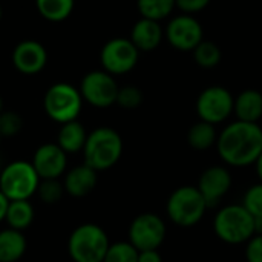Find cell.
<instances>
[{
    "label": "cell",
    "mask_w": 262,
    "mask_h": 262,
    "mask_svg": "<svg viewBox=\"0 0 262 262\" xmlns=\"http://www.w3.org/2000/svg\"><path fill=\"white\" fill-rule=\"evenodd\" d=\"M109 246L106 232L92 223L75 227L68 239V252L74 262H103Z\"/></svg>",
    "instance_id": "5"
},
{
    "label": "cell",
    "mask_w": 262,
    "mask_h": 262,
    "mask_svg": "<svg viewBox=\"0 0 262 262\" xmlns=\"http://www.w3.org/2000/svg\"><path fill=\"white\" fill-rule=\"evenodd\" d=\"M23 129V118L15 111H3L0 114V135L2 138H11L20 134Z\"/></svg>",
    "instance_id": "28"
},
{
    "label": "cell",
    "mask_w": 262,
    "mask_h": 262,
    "mask_svg": "<svg viewBox=\"0 0 262 262\" xmlns=\"http://www.w3.org/2000/svg\"><path fill=\"white\" fill-rule=\"evenodd\" d=\"M213 230L226 244H244L255 236V218L243 204H230L216 213L213 220Z\"/></svg>",
    "instance_id": "3"
},
{
    "label": "cell",
    "mask_w": 262,
    "mask_h": 262,
    "mask_svg": "<svg viewBox=\"0 0 262 262\" xmlns=\"http://www.w3.org/2000/svg\"><path fill=\"white\" fill-rule=\"evenodd\" d=\"M233 112L239 121L258 123L262 117V94L255 89H247L235 100Z\"/></svg>",
    "instance_id": "19"
},
{
    "label": "cell",
    "mask_w": 262,
    "mask_h": 262,
    "mask_svg": "<svg viewBox=\"0 0 262 262\" xmlns=\"http://www.w3.org/2000/svg\"><path fill=\"white\" fill-rule=\"evenodd\" d=\"M169 43L180 51H192L203 41V28L190 15L175 17L166 29Z\"/></svg>",
    "instance_id": "15"
},
{
    "label": "cell",
    "mask_w": 262,
    "mask_h": 262,
    "mask_svg": "<svg viewBox=\"0 0 262 262\" xmlns=\"http://www.w3.org/2000/svg\"><path fill=\"white\" fill-rule=\"evenodd\" d=\"M216 150L226 164L249 167L262 154V129L258 123L238 120L218 135Z\"/></svg>",
    "instance_id": "1"
},
{
    "label": "cell",
    "mask_w": 262,
    "mask_h": 262,
    "mask_svg": "<svg viewBox=\"0 0 262 262\" xmlns=\"http://www.w3.org/2000/svg\"><path fill=\"white\" fill-rule=\"evenodd\" d=\"M218 141V134L213 124L206 121L195 123L187 132V143L195 150H209Z\"/></svg>",
    "instance_id": "22"
},
{
    "label": "cell",
    "mask_w": 262,
    "mask_h": 262,
    "mask_svg": "<svg viewBox=\"0 0 262 262\" xmlns=\"http://www.w3.org/2000/svg\"><path fill=\"white\" fill-rule=\"evenodd\" d=\"M75 0H35L37 11L48 21H63L74 11Z\"/></svg>",
    "instance_id": "23"
},
{
    "label": "cell",
    "mask_w": 262,
    "mask_h": 262,
    "mask_svg": "<svg viewBox=\"0 0 262 262\" xmlns=\"http://www.w3.org/2000/svg\"><path fill=\"white\" fill-rule=\"evenodd\" d=\"M163 38V29L158 21L150 18L138 20L130 34V41L137 46L138 51H154Z\"/></svg>",
    "instance_id": "17"
},
{
    "label": "cell",
    "mask_w": 262,
    "mask_h": 262,
    "mask_svg": "<svg viewBox=\"0 0 262 262\" xmlns=\"http://www.w3.org/2000/svg\"><path fill=\"white\" fill-rule=\"evenodd\" d=\"M235 107L232 94L221 86H212L204 89L196 100V112L201 121L218 124L230 117Z\"/></svg>",
    "instance_id": "10"
},
{
    "label": "cell",
    "mask_w": 262,
    "mask_h": 262,
    "mask_svg": "<svg viewBox=\"0 0 262 262\" xmlns=\"http://www.w3.org/2000/svg\"><path fill=\"white\" fill-rule=\"evenodd\" d=\"M0 143H2V135H0Z\"/></svg>",
    "instance_id": "39"
},
{
    "label": "cell",
    "mask_w": 262,
    "mask_h": 262,
    "mask_svg": "<svg viewBox=\"0 0 262 262\" xmlns=\"http://www.w3.org/2000/svg\"><path fill=\"white\" fill-rule=\"evenodd\" d=\"M34 216H35V212H34V207L29 203V200L9 201L5 221L8 223V226L11 229L23 232L32 224Z\"/></svg>",
    "instance_id": "21"
},
{
    "label": "cell",
    "mask_w": 262,
    "mask_h": 262,
    "mask_svg": "<svg viewBox=\"0 0 262 262\" xmlns=\"http://www.w3.org/2000/svg\"><path fill=\"white\" fill-rule=\"evenodd\" d=\"M255 235H262V216L255 218Z\"/></svg>",
    "instance_id": "36"
},
{
    "label": "cell",
    "mask_w": 262,
    "mask_h": 262,
    "mask_svg": "<svg viewBox=\"0 0 262 262\" xmlns=\"http://www.w3.org/2000/svg\"><path fill=\"white\" fill-rule=\"evenodd\" d=\"M31 163L40 180H57L66 170L68 154L57 143H46L35 150Z\"/></svg>",
    "instance_id": "12"
},
{
    "label": "cell",
    "mask_w": 262,
    "mask_h": 262,
    "mask_svg": "<svg viewBox=\"0 0 262 262\" xmlns=\"http://www.w3.org/2000/svg\"><path fill=\"white\" fill-rule=\"evenodd\" d=\"M138 262H163L158 250H143L138 253Z\"/></svg>",
    "instance_id": "33"
},
{
    "label": "cell",
    "mask_w": 262,
    "mask_h": 262,
    "mask_svg": "<svg viewBox=\"0 0 262 262\" xmlns=\"http://www.w3.org/2000/svg\"><path fill=\"white\" fill-rule=\"evenodd\" d=\"M12 64L23 75H37L48 64L46 48L35 40H23L12 51Z\"/></svg>",
    "instance_id": "14"
},
{
    "label": "cell",
    "mask_w": 262,
    "mask_h": 262,
    "mask_svg": "<svg viewBox=\"0 0 262 262\" xmlns=\"http://www.w3.org/2000/svg\"><path fill=\"white\" fill-rule=\"evenodd\" d=\"M143 103V92L137 86H124L118 89L117 104L123 109H137Z\"/></svg>",
    "instance_id": "30"
},
{
    "label": "cell",
    "mask_w": 262,
    "mask_h": 262,
    "mask_svg": "<svg viewBox=\"0 0 262 262\" xmlns=\"http://www.w3.org/2000/svg\"><path fill=\"white\" fill-rule=\"evenodd\" d=\"M166 224L157 213L146 212L134 218L129 226V243L138 250H158L166 239Z\"/></svg>",
    "instance_id": "8"
},
{
    "label": "cell",
    "mask_w": 262,
    "mask_h": 262,
    "mask_svg": "<svg viewBox=\"0 0 262 262\" xmlns=\"http://www.w3.org/2000/svg\"><path fill=\"white\" fill-rule=\"evenodd\" d=\"M86 140H88V132L84 126L77 120L61 124L58 135H57V144L66 154L81 152L84 149Z\"/></svg>",
    "instance_id": "18"
},
{
    "label": "cell",
    "mask_w": 262,
    "mask_h": 262,
    "mask_svg": "<svg viewBox=\"0 0 262 262\" xmlns=\"http://www.w3.org/2000/svg\"><path fill=\"white\" fill-rule=\"evenodd\" d=\"M207 203L196 186H181L167 200L166 212L169 220L183 229L196 226L206 215Z\"/></svg>",
    "instance_id": "4"
},
{
    "label": "cell",
    "mask_w": 262,
    "mask_h": 262,
    "mask_svg": "<svg viewBox=\"0 0 262 262\" xmlns=\"http://www.w3.org/2000/svg\"><path fill=\"white\" fill-rule=\"evenodd\" d=\"M196 187L206 200L207 207L212 209L218 206L232 189V175L223 166H212L201 173Z\"/></svg>",
    "instance_id": "13"
},
{
    "label": "cell",
    "mask_w": 262,
    "mask_h": 262,
    "mask_svg": "<svg viewBox=\"0 0 262 262\" xmlns=\"http://www.w3.org/2000/svg\"><path fill=\"white\" fill-rule=\"evenodd\" d=\"M0 170H2V167H0Z\"/></svg>",
    "instance_id": "40"
},
{
    "label": "cell",
    "mask_w": 262,
    "mask_h": 262,
    "mask_svg": "<svg viewBox=\"0 0 262 262\" xmlns=\"http://www.w3.org/2000/svg\"><path fill=\"white\" fill-rule=\"evenodd\" d=\"M177 2V6L187 12V14H192V12H198L201 9H204L210 0H175Z\"/></svg>",
    "instance_id": "32"
},
{
    "label": "cell",
    "mask_w": 262,
    "mask_h": 262,
    "mask_svg": "<svg viewBox=\"0 0 262 262\" xmlns=\"http://www.w3.org/2000/svg\"><path fill=\"white\" fill-rule=\"evenodd\" d=\"M40 177L32 163L12 161L0 170V192L9 201L29 200L38 190Z\"/></svg>",
    "instance_id": "6"
},
{
    "label": "cell",
    "mask_w": 262,
    "mask_h": 262,
    "mask_svg": "<svg viewBox=\"0 0 262 262\" xmlns=\"http://www.w3.org/2000/svg\"><path fill=\"white\" fill-rule=\"evenodd\" d=\"M118 84L106 71H91L88 72L80 84V94L84 101L94 107H109L117 103Z\"/></svg>",
    "instance_id": "9"
},
{
    "label": "cell",
    "mask_w": 262,
    "mask_h": 262,
    "mask_svg": "<svg viewBox=\"0 0 262 262\" xmlns=\"http://www.w3.org/2000/svg\"><path fill=\"white\" fill-rule=\"evenodd\" d=\"M26 252V238L23 232L11 227L0 230V262H17Z\"/></svg>",
    "instance_id": "20"
},
{
    "label": "cell",
    "mask_w": 262,
    "mask_h": 262,
    "mask_svg": "<svg viewBox=\"0 0 262 262\" xmlns=\"http://www.w3.org/2000/svg\"><path fill=\"white\" fill-rule=\"evenodd\" d=\"M84 164L97 172L114 167L123 154V140L120 134L112 127H97L88 134V140L83 149Z\"/></svg>",
    "instance_id": "2"
},
{
    "label": "cell",
    "mask_w": 262,
    "mask_h": 262,
    "mask_svg": "<svg viewBox=\"0 0 262 262\" xmlns=\"http://www.w3.org/2000/svg\"><path fill=\"white\" fill-rule=\"evenodd\" d=\"M2 14H3V11H2V5H0V20H2Z\"/></svg>",
    "instance_id": "38"
},
{
    "label": "cell",
    "mask_w": 262,
    "mask_h": 262,
    "mask_svg": "<svg viewBox=\"0 0 262 262\" xmlns=\"http://www.w3.org/2000/svg\"><path fill=\"white\" fill-rule=\"evenodd\" d=\"M138 253L129 241H121L109 246L103 262H138Z\"/></svg>",
    "instance_id": "25"
},
{
    "label": "cell",
    "mask_w": 262,
    "mask_h": 262,
    "mask_svg": "<svg viewBox=\"0 0 262 262\" xmlns=\"http://www.w3.org/2000/svg\"><path fill=\"white\" fill-rule=\"evenodd\" d=\"M83 106L80 89L69 83L52 84L43 97V109L46 115L58 124H64L78 118Z\"/></svg>",
    "instance_id": "7"
},
{
    "label": "cell",
    "mask_w": 262,
    "mask_h": 262,
    "mask_svg": "<svg viewBox=\"0 0 262 262\" xmlns=\"http://www.w3.org/2000/svg\"><path fill=\"white\" fill-rule=\"evenodd\" d=\"M97 173L98 172L88 164L72 167L63 180L64 192L74 198L88 196L97 186Z\"/></svg>",
    "instance_id": "16"
},
{
    "label": "cell",
    "mask_w": 262,
    "mask_h": 262,
    "mask_svg": "<svg viewBox=\"0 0 262 262\" xmlns=\"http://www.w3.org/2000/svg\"><path fill=\"white\" fill-rule=\"evenodd\" d=\"M8 206H9V200H8V198L0 192V223H2V221H5Z\"/></svg>",
    "instance_id": "34"
},
{
    "label": "cell",
    "mask_w": 262,
    "mask_h": 262,
    "mask_svg": "<svg viewBox=\"0 0 262 262\" xmlns=\"http://www.w3.org/2000/svg\"><path fill=\"white\" fill-rule=\"evenodd\" d=\"M64 186L63 183L57 180H41L38 184V190L37 195L38 198L45 203V204H55L58 203L63 195H64Z\"/></svg>",
    "instance_id": "27"
},
{
    "label": "cell",
    "mask_w": 262,
    "mask_h": 262,
    "mask_svg": "<svg viewBox=\"0 0 262 262\" xmlns=\"http://www.w3.org/2000/svg\"><path fill=\"white\" fill-rule=\"evenodd\" d=\"M3 112V100H2V97H0V114Z\"/></svg>",
    "instance_id": "37"
},
{
    "label": "cell",
    "mask_w": 262,
    "mask_h": 262,
    "mask_svg": "<svg viewBox=\"0 0 262 262\" xmlns=\"http://www.w3.org/2000/svg\"><path fill=\"white\" fill-rule=\"evenodd\" d=\"M255 167H256V175H258V178H259V183H262V154L259 155V158L256 160Z\"/></svg>",
    "instance_id": "35"
},
{
    "label": "cell",
    "mask_w": 262,
    "mask_h": 262,
    "mask_svg": "<svg viewBox=\"0 0 262 262\" xmlns=\"http://www.w3.org/2000/svg\"><path fill=\"white\" fill-rule=\"evenodd\" d=\"M175 5V0H138V9L141 15L155 21L167 17Z\"/></svg>",
    "instance_id": "24"
},
{
    "label": "cell",
    "mask_w": 262,
    "mask_h": 262,
    "mask_svg": "<svg viewBox=\"0 0 262 262\" xmlns=\"http://www.w3.org/2000/svg\"><path fill=\"white\" fill-rule=\"evenodd\" d=\"M193 51L196 63L203 68H213L221 61V49L212 41H201Z\"/></svg>",
    "instance_id": "26"
},
{
    "label": "cell",
    "mask_w": 262,
    "mask_h": 262,
    "mask_svg": "<svg viewBox=\"0 0 262 262\" xmlns=\"http://www.w3.org/2000/svg\"><path fill=\"white\" fill-rule=\"evenodd\" d=\"M138 49L127 38H112L109 40L100 54L101 64L111 75H121L132 71L138 61Z\"/></svg>",
    "instance_id": "11"
},
{
    "label": "cell",
    "mask_w": 262,
    "mask_h": 262,
    "mask_svg": "<svg viewBox=\"0 0 262 262\" xmlns=\"http://www.w3.org/2000/svg\"><path fill=\"white\" fill-rule=\"evenodd\" d=\"M246 261L262 262V235H255L246 247Z\"/></svg>",
    "instance_id": "31"
},
{
    "label": "cell",
    "mask_w": 262,
    "mask_h": 262,
    "mask_svg": "<svg viewBox=\"0 0 262 262\" xmlns=\"http://www.w3.org/2000/svg\"><path fill=\"white\" fill-rule=\"evenodd\" d=\"M243 206L253 218L262 216V183H258L247 189L243 198Z\"/></svg>",
    "instance_id": "29"
}]
</instances>
